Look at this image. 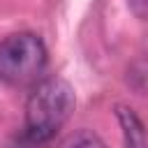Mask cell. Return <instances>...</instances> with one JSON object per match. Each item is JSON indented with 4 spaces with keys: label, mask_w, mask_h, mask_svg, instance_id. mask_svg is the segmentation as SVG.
<instances>
[{
    "label": "cell",
    "mask_w": 148,
    "mask_h": 148,
    "mask_svg": "<svg viewBox=\"0 0 148 148\" xmlns=\"http://www.w3.org/2000/svg\"><path fill=\"white\" fill-rule=\"evenodd\" d=\"M116 116L123 127L125 148H146V130H143V123L139 120V116L130 106H123V104L116 106Z\"/></svg>",
    "instance_id": "obj_3"
},
{
    "label": "cell",
    "mask_w": 148,
    "mask_h": 148,
    "mask_svg": "<svg viewBox=\"0 0 148 148\" xmlns=\"http://www.w3.org/2000/svg\"><path fill=\"white\" fill-rule=\"evenodd\" d=\"M130 7H132V12L139 18H146L148 21V0H130Z\"/></svg>",
    "instance_id": "obj_5"
},
{
    "label": "cell",
    "mask_w": 148,
    "mask_h": 148,
    "mask_svg": "<svg viewBox=\"0 0 148 148\" xmlns=\"http://www.w3.org/2000/svg\"><path fill=\"white\" fill-rule=\"evenodd\" d=\"M58 148H109V146L95 132H90V130H76V132L67 134L58 143Z\"/></svg>",
    "instance_id": "obj_4"
},
{
    "label": "cell",
    "mask_w": 148,
    "mask_h": 148,
    "mask_svg": "<svg viewBox=\"0 0 148 148\" xmlns=\"http://www.w3.org/2000/svg\"><path fill=\"white\" fill-rule=\"evenodd\" d=\"M74 90L60 76L39 81L25 102V139L32 146L46 143L72 116Z\"/></svg>",
    "instance_id": "obj_1"
},
{
    "label": "cell",
    "mask_w": 148,
    "mask_h": 148,
    "mask_svg": "<svg viewBox=\"0 0 148 148\" xmlns=\"http://www.w3.org/2000/svg\"><path fill=\"white\" fill-rule=\"evenodd\" d=\"M46 67V46L32 32H14L0 42V79L9 86H28Z\"/></svg>",
    "instance_id": "obj_2"
}]
</instances>
